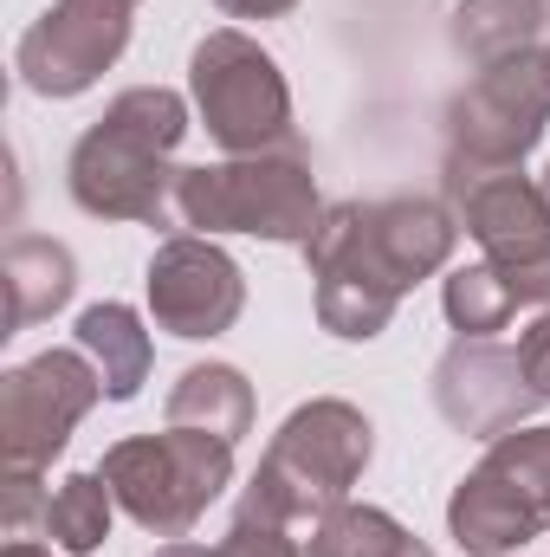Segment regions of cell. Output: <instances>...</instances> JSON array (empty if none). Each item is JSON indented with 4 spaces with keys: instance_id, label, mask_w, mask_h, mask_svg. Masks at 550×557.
Returning <instances> with one entry per match:
<instances>
[{
    "instance_id": "1",
    "label": "cell",
    "mask_w": 550,
    "mask_h": 557,
    "mask_svg": "<svg viewBox=\"0 0 550 557\" xmlns=\"http://www.w3.org/2000/svg\"><path fill=\"white\" fill-rule=\"evenodd\" d=\"M188 137V98L168 85H130L104 104V117L72 143L65 156V188L91 221H142L168 227L175 221V182L182 169L168 162Z\"/></svg>"
},
{
    "instance_id": "2",
    "label": "cell",
    "mask_w": 550,
    "mask_h": 557,
    "mask_svg": "<svg viewBox=\"0 0 550 557\" xmlns=\"http://www.w3.org/2000/svg\"><path fill=\"white\" fill-rule=\"evenodd\" d=\"M370 454H376L370 416L357 403H343V396H317V403L285 416V428L273 434V447L260 454V467H253V480L240 493V512H260V519L291 525V532H311L324 512H337L350 499Z\"/></svg>"
},
{
    "instance_id": "3",
    "label": "cell",
    "mask_w": 550,
    "mask_h": 557,
    "mask_svg": "<svg viewBox=\"0 0 550 557\" xmlns=\"http://www.w3.org/2000/svg\"><path fill=\"white\" fill-rule=\"evenodd\" d=\"M317 221H324L317 175L298 149L201 162V169H182V182H175V227H195L208 240L253 234L273 247H304Z\"/></svg>"
},
{
    "instance_id": "4",
    "label": "cell",
    "mask_w": 550,
    "mask_h": 557,
    "mask_svg": "<svg viewBox=\"0 0 550 557\" xmlns=\"http://www.w3.org/2000/svg\"><path fill=\"white\" fill-rule=\"evenodd\" d=\"M98 473L117 493V512H130L149 539H188L201 512L234 486V441L195 428L130 434L104 447Z\"/></svg>"
},
{
    "instance_id": "5",
    "label": "cell",
    "mask_w": 550,
    "mask_h": 557,
    "mask_svg": "<svg viewBox=\"0 0 550 557\" xmlns=\"http://www.w3.org/2000/svg\"><path fill=\"white\" fill-rule=\"evenodd\" d=\"M188 91H195V111H201L208 137L227 156L291 149V85H285L273 52L260 39H247L240 26H221L195 46Z\"/></svg>"
},
{
    "instance_id": "6",
    "label": "cell",
    "mask_w": 550,
    "mask_h": 557,
    "mask_svg": "<svg viewBox=\"0 0 550 557\" xmlns=\"http://www.w3.org/2000/svg\"><path fill=\"white\" fill-rule=\"evenodd\" d=\"M104 403V376L85 350H39L0 376V454L7 467H52L72 428Z\"/></svg>"
},
{
    "instance_id": "7",
    "label": "cell",
    "mask_w": 550,
    "mask_h": 557,
    "mask_svg": "<svg viewBox=\"0 0 550 557\" xmlns=\"http://www.w3.org/2000/svg\"><path fill=\"white\" fill-rule=\"evenodd\" d=\"M137 0H52L13 46V72L39 98L91 91L130 46Z\"/></svg>"
},
{
    "instance_id": "8",
    "label": "cell",
    "mask_w": 550,
    "mask_h": 557,
    "mask_svg": "<svg viewBox=\"0 0 550 557\" xmlns=\"http://www.w3.org/2000/svg\"><path fill=\"white\" fill-rule=\"evenodd\" d=\"M550 124V85L538 72V52L505 59L492 72H479L466 91H453L447 104V156L473 162V169H518Z\"/></svg>"
},
{
    "instance_id": "9",
    "label": "cell",
    "mask_w": 550,
    "mask_h": 557,
    "mask_svg": "<svg viewBox=\"0 0 550 557\" xmlns=\"http://www.w3.org/2000/svg\"><path fill=\"white\" fill-rule=\"evenodd\" d=\"M363 214H370L363 201H337V208H324V221L304 240V267L317 278V324L343 344L383 337L402 305V292L363 247Z\"/></svg>"
},
{
    "instance_id": "10",
    "label": "cell",
    "mask_w": 550,
    "mask_h": 557,
    "mask_svg": "<svg viewBox=\"0 0 550 557\" xmlns=\"http://www.w3.org/2000/svg\"><path fill=\"white\" fill-rule=\"evenodd\" d=\"M149 318L168 331V337H221L240 324L247 311V273L227 247H214L208 234H168L155 253H149Z\"/></svg>"
},
{
    "instance_id": "11",
    "label": "cell",
    "mask_w": 550,
    "mask_h": 557,
    "mask_svg": "<svg viewBox=\"0 0 550 557\" xmlns=\"http://www.w3.org/2000/svg\"><path fill=\"white\" fill-rule=\"evenodd\" d=\"M434 409L447 428L473 434V441H499L538 409V389L518 363V350H505L499 337H453L434 363Z\"/></svg>"
},
{
    "instance_id": "12",
    "label": "cell",
    "mask_w": 550,
    "mask_h": 557,
    "mask_svg": "<svg viewBox=\"0 0 550 557\" xmlns=\"http://www.w3.org/2000/svg\"><path fill=\"white\" fill-rule=\"evenodd\" d=\"M447 208L486 247V260L550 253V201L525 169H473L447 156Z\"/></svg>"
},
{
    "instance_id": "13",
    "label": "cell",
    "mask_w": 550,
    "mask_h": 557,
    "mask_svg": "<svg viewBox=\"0 0 550 557\" xmlns=\"http://www.w3.org/2000/svg\"><path fill=\"white\" fill-rule=\"evenodd\" d=\"M453 240H460L453 208H440L427 195H389V201H370V214H363V247L396 292L440 273L453 260Z\"/></svg>"
},
{
    "instance_id": "14",
    "label": "cell",
    "mask_w": 550,
    "mask_h": 557,
    "mask_svg": "<svg viewBox=\"0 0 550 557\" xmlns=\"http://www.w3.org/2000/svg\"><path fill=\"white\" fill-rule=\"evenodd\" d=\"M440 311L460 337H492L518 311H550V253L538 260H479L440 285Z\"/></svg>"
},
{
    "instance_id": "15",
    "label": "cell",
    "mask_w": 550,
    "mask_h": 557,
    "mask_svg": "<svg viewBox=\"0 0 550 557\" xmlns=\"http://www.w3.org/2000/svg\"><path fill=\"white\" fill-rule=\"evenodd\" d=\"M447 532L460 539L466 557H512L545 532V519H538L499 473L473 467V473L453 486V499H447Z\"/></svg>"
},
{
    "instance_id": "16",
    "label": "cell",
    "mask_w": 550,
    "mask_h": 557,
    "mask_svg": "<svg viewBox=\"0 0 550 557\" xmlns=\"http://www.w3.org/2000/svg\"><path fill=\"white\" fill-rule=\"evenodd\" d=\"M0 278H7V331H26L78 292V260L52 234H13L0 253Z\"/></svg>"
},
{
    "instance_id": "17",
    "label": "cell",
    "mask_w": 550,
    "mask_h": 557,
    "mask_svg": "<svg viewBox=\"0 0 550 557\" xmlns=\"http://www.w3.org/2000/svg\"><path fill=\"white\" fill-rule=\"evenodd\" d=\"M550 26V0H460L447 20V39L466 65L492 72L505 59L538 52V33Z\"/></svg>"
},
{
    "instance_id": "18",
    "label": "cell",
    "mask_w": 550,
    "mask_h": 557,
    "mask_svg": "<svg viewBox=\"0 0 550 557\" xmlns=\"http://www.w3.org/2000/svg\"><path fill=\"white\" fill-rule=\"evenodd\" d=\"M78 350L98 363V376H104V396H111V403H130L142 383H149V363H155L142 318L130 311V305H117V298H104V305H85V311H78Z\"/></svg>"
},
{
    "instance_id": "19",
    "label": "cell",
    "mask_w": 550,
    "mask_h": 557,
    "mask_svg": "<svg viewBox=\"0 0 550 557\" xmlns=\"http://www.w3.org/2000/svg\"><path fill=\"white\" fill-rule=\"evenodd\" d=\"M168 428H195L221 441L253 434V383L234 363H188L168 389Z\"/></svg>"
},
{
    "instance_id": "20",
    "label": "cell",
    "mask_w": 550,
    "mask_h": 557,
    "mask_svg": "<svg viewBox=\"0 0 550 557\" xmlns=\"http://www.w3.org/2000/svg\"><path fill=\"white\" fill-rule=\"evenodd\" d=\"M111 512H117V493L104 486V473H65L46 493L39 539H52V552H65V557H91V552H104V539H111Z\"/></svg>"
},
{
    "instance_id": "21",
    "label": "cell",
    "mask_w": 550,
    "mask_h": 557,
    "mask_svg": "<svg viewBox=\"0 0 550 557\" xmlns=\"http://www.w3.org/2000/svg\"><path fill=\"white\" fill-rule=\"evenodd\" d=\"M304 552L311 557H409L414 532L396 519V512H383V506H357V499H343L337 512H324V519L311 525Z\"/></svg>"
},
{
    "instance_id": "22",
    "label": "cell",
    "mask_w": 550,
    "mask_h": 557,
    "mask_svg": "<svg viewBox=\"0 0 550 557\" xmlns=\"http://www.w3.org/2000/svg\"><path fill=\"white\" fill-rule=\"evenodd\" d=\"M479 467L499 473V480L550 525V428H512V434H499Z\"/></svg>"
},
{
    "instance_id": "23",
    "label": "cell",
    "mask_w": 550,
    "mask_h": 557,
    "mask_svg": "<svg viewBox=\"0 0 550 557\" xmlns=\"http://www.w3.org/2000/svg\"><path fill=\"white\" fill-rule=\"evenodd\" d=\"M214 557H311V552H304V539L291 525H273L260 512H234V525L214 545Z\"/></svg>"
},
{
    "instance_id": "24",
    "label": "cell",
    "mask_w": 550,
    "mask_h": 557,
    "mask_svg": "<svg viewBox=\"0 0 550 557\" xmlns=\"http://www.w3.org/2000/svg\"><path fill=\"white\" fill-rule=\"evenodd\" d=\"M46 519V499H39V473L33 467H7V532L26 539V519Z\"/></svg>"
},
{
    "instance_id": "25",
    "label": "cell",
    "mask_w": 550,
    "mask_h": 557,
    "mask_svg": "<svg viewBox=\"0 0 550 557\" xmlns=\"http://www.w3.org/2000/svg\"><path fill=\"white\" fill-rule=\"evenodd\" d=\"M518 363H525V376H532L538 403H550V311H538V318H532V331L518 337Z\"/></svg>"
},
{
    "instance_id": "26",
    "label": "cell",
    "mask_w": 550,
    "mask_h": 557,
    "mask_svg": "<svg viewBox=\"0 0 550 557\" xmlns=\"http://www.w3.org/2000/svg\"><path fill=\"white\" fill-rule=\"evenodd\" d=\"M227 20H285L298 0H214Z\"/></svg>"
},
{
    "instance_id": "27",
    "label": "cell",
    "mask_w": 550,
    "mask_h": 557,
    "mask_svg": "<svg viewBox=\"0 0 550 557\" xmlns=\"http://www.w3.org/2000/svg\"><path fill=\"white\" fill-rule=\"evenodd\" d=\"M155 557H214V552H201V545H188V539H168V545H155Z\"/></svg>"
},
{
    "instance_id": "28",
    "label": "cell",
    "mask_w": 550,
    "mask_h": 557,
    "mask_svg": "<svg viewBox=\"0 0 550 557\" xmlns=\"http://www.w3.org/2000/svg\"><path fill=\"white\" fill-rule=\"evenodd\" d=\"M0 557H52V552H46V545H33V539H13Z\"/></svg>"
},
{
    "instance_id": "29",
    "label": "cell",
    "mask_w": 550,
    "mask_h": 557,
    "mask_svg": "<svg viewBox=\"0 0 550 557\" xmlns=\"http://www.w3.org/2000/svg\"><path fill=\"white\" fill-rule=\"evenodd\" d=\"M538 72H545V85H550V46H538Z\"/></svg>"
},
{
    "instance_id": "30",
    "label": "cell",
    "mask_w": 550,
    "mask_h": 557,
    "mask_svg": "<svg viewBox=\"0 0 550 557\" xmlns=\"http://www.w3.org/2000/svg\"><path fill=\"white\" fill-rule=\"evenodd\" d=\"M409 557H434V552H427V545H421V539H414V552Z\"/></svg>"
},
{
    "instance_id": "31",
    "label": "cell",
    "mask_w": 550,
    "mask_h": 557,
    "mask_svg": "<svg viewBox=\"0 0 550 557\" xmlns=\"http://www.w3.org/2000/svg\"><path fill=\"white\" fill-rule=\"evenodd\" d=\"M538 188H545V201H550V169H545V175H538Z\"/></svg>"
}]
</instances>
